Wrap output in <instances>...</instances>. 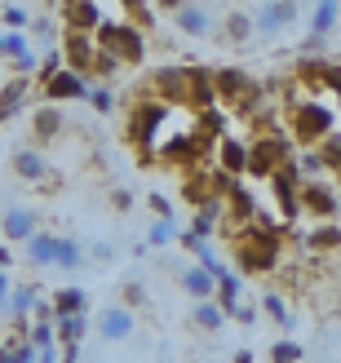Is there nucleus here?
I'll return each instance as SVG.
<instances>
[{
  "label": "nucleus",
  "instance_id": "f257e3e1",
  "mask_svg": "<svg viewBox=\"0 0 341 363\" xmlns=\"http://www.w3.org/2000/svg\"><path fill=\"white\" fill-rule=\"evenodd\" d=\"M151 98L169 102L173 111H208L218 106L208 67H160L151 76Z\"/></svg>",
  "mask_w": 341,
  "mask_h": 363
},
{
  "label": "nucleus",
  "instance_id": "f03ea898",
  "mask_svg": "<svg viewBox=\"0 0 341 363\" xmlns=\"http://www.w3.org/2000/svg\"><path fill=\"white\" fill-rule=\"evenodd\" d=\"M235 270L240 275H275L279 270V257H284V240L271 222H244L240 235H235Z\"/></svg>",
  "mask_w": 341,
  "mask_h": 363
},
{
  "label": "nucleus",
  "instance_id": "7ed1b4c3",
  "mask_svg": "<svg viewBox=\"0 0 341 363\" xmlns=\"http://www.w3.org/2000/svg\"><path fill=\"white\" fill-rule=\"evenodd\" d=\"M169 116H173V106L160 102V98H138L129 106V142L138 151V164H151L155 160V142H160V129H164Z\"/></svg>",
  "mask_w": 341,
  "mask_h": 363
},
{
  "label": "nucleus",
  "instance_id": "20e7f679",
  "mask_svg": "<svg viewBox=\"0 0 341 363\" xmlns=\"http://www.w3.org/2000/svg\"><path fill=\"white\" fill-rule=\"evenodd\" d=\"M337 129V116H332V106L328 102H319L315 94L311 98H297L289 106V138L301 142V147H315L319 138H328Z\"/></svg>",
  "mask_w": 341,
  "mask_h": 363
},
{
  "label": "nucleus",
  "instance_id": "39448f33",
  "mask_svg": "<svg viewBox=\"0 0 341 363\" xmlns=\"http://www.w3.org/2000/svg\"><path fill=\"white\" fill-rule=\"evenodd\" d=\"M94 40H98V49L116 53L124 67H142V58H147V40H142V27H133V23H111V18H102L98 31H94Z\"/></svg>",
  "mask_w": 341,
  "mask_h": 363
},
{
  "label": "nucleus",
  "instance_id": "423d86ee",
  "mask_svg": "<svg viewBox=\"0 0 341 363\" xmlns=\"http://www.w3.org/2000/svg\"><path fill=\"white\" fill-rule=\"evenodd\" d=\"M284 160H293V138L257 133L253 142H248V177H271Z\"/></svg>",
  "mask_w": 341,
  "mask_h": 363
},
{
  "label": "nucleus",
  "instance_id": "0eeeda50",
  "mask_svg": "<svg viewBox=\"0 0 341 363\" xmlns=\"http://www.w3.org/2000/svg\"><path fill=\"white\" fill-rule=\"evenodd\" d=\"M9 169L18 173V182H27V186L58 191V173L49 169V160L40 155V147H18V151L9 155Z\"/></svg>",
  "mask_w": 341,
  "mask_h": 363
},
{
  "label": "nucleus",
  "instance_id": "6e6552de",
  "mask_svg": "<svg viewBox=\"0 0 341 363\" xmlns=\"http://www.w3.org/2000/svg\"><path fill=\"white\" fill-rule=\"evenodd\" d=\"M293 23H297V0H262L253 13V27L262 40H279Z\"/></svg>",
  "mask_w": 341,
  "mask_h": 363
},
{
  "label": "nucleus",
  "instance_id": "1a4fd4ad",
  "mask_svg": "<svg viewBox=\"0 0 341 363\" xmlns=\"http://www.w3.org/2000/svg\"><path fill=\"white\" fill-rule=\"evenodd\" d=\"M297 199H301V213H306V217H315V222H332V217L341 213V199H337V191L328 186V182H319V177H306V182H301Z\"/></svg>",
  "mask_w": 341,
  "mask_h": 363
},
{
  "label": "nucleus",
  "instance_id": "9d476101",
  "mask_svg": "<svg viewBox=\"0 0 341 363\" xmlns=\"http://www.w3.org/2000/svg\"><path fill=\"white\" fill-rule=\"evenodd\" d=\"M62 67H71L76 76H89L94 71V58H98V40H94V31H62Z\"/></svg>",
  "mask_w": 341,
  "mask_h": 363
},
{
  "label": "nucleus",
  "instance_id": "9b49d317",
  "mask_svg": "<svg viewBox=\"0 0 341 363\" xmlns=\"http://www.w3.org/2000/svg\"><path fill=\"white\" fill-rule=\"evenodd\" d=\"M94 328H98L102 341H129L138 333V311H129L124 301H111V306H102V311H98Z\"/></svg>",
  "mask_w": 341,
  "mask_h": 363
},
{
  "label": "nucleus",
  "instance_id": "f8f14e48",
  "mask_svg": "<svg viewBox=\"0 0 341 363\" xmlns=\"http://www.w3.org/2000/svg\"><path fill=\"white\" fill-rule=\"evenodd\" d=\"M67 133V111H62V102H40L31 111V142L35 147H53Z\"/></svg>",
  "mask_w": 341,
  "mask_h": 363
},
{
  "label": "nucleus",
  "instance_id": "ddd939ff",
  "mask_svg": "<svg viewBox=\"0 0 341 363\" xmlns=\"http://www.w3.org/2000/svg\"><path fill=\"white\" fill-rule=\"evenodd\" d=\"M80 98H89V76H76L71 67L53 71L45 80V102H80Z\"/></svg>",
  "mask_w": 341,
  "mask_h": 363
},
{
  "label": "nucleus",
  "instance_id": "4468645a",
  "mask_svg": "<svg viewBox=\"0 0 341 363\" xmlns=\"http://www.w3.org/2000/svg\"><path fill=\"white\" fill-rule=\"evenodd\" d=\"M35 230H40V213H35V208H9L5 217H0V235H5V244H27Z\"/></svg>",
  "mask_w": 341,
  "mask_h": 363
},
{
  "label": "nucleus",
  "instance_id": "2eb2a0df",
  "mask_svg": "<svg viewBox=\"0 0 341 363\" xmlns=\"http://www.w3.org/2000/svg\"><path fill=\"white\" fill-rule=\"evenodd\" d=\"M102 9L98 0H62V27L67 31H98Z\"/></svg>",
  "mask_w": 341,
  "mask_h": 363
},
{
  "label": "nucleus",
  "instance_id": "dca6fc26",
  "mask_svg": "<svg viewBox=\"0 0 341 363\" xmlns=\"http://www.w3.org/2000/svg\"><path fill=\"white\" fill-rule=\"evenodd\" d=\"M173 27L182 31V35H191V40H204V35H213V13L204 9V5H186L173 13Z\"/></svg>",
  "mask_w": 341,
  "mask_h": 363
},
{
  "label": "nucleus",
  "instance_id": "f3484780",
  "mask_svg": "<svg viewBox=\"0 0 341 363\" xmlns=\"http://www.w3.org/2000/svg\"><path fill=\"white\" fill-rule=\"evenodd\" d=\"M222 208H226V222H235V226H244V222H253V217H257V204H253V195H248L244 182H235V186L226 191Z\"/></svg>",
  "mask_w": 341,
  "mask_h": 363
},
{
  "label": "nucleus",
  "instance_id": "a211bd4d",
  "mask_svg": "<svg viewBox=\"0 0 341 363\" xmlns=\"http://www.w3.org/2000/svg\"><path fill=\"white\" fill-rule=\"evenodd\" d=\"M177 288H182L186 297H195V301H204V297H213V288H218V279L208 275V270L195 262V266H186V270H177Z\"/></svg>",
  "mask_w": 341,
  "mask_h": 363
},
{
  "label": "nucleus",
  "instance_id": "6ab92c4d",
  "mask_svg": "<svg viewBox=\"0 0 341 363\" xmlns=\"http://www.w3.org/2000/svg\"><path fill=\"white\" fill-rule=\"evenodd\" d=\"M218 169H226L230 177H244V173H248V142L222 138V142H218Z\"/></svg>",
  "mask_w": 341,
  "mask_h": 363
},
{
  "label": "nucleus",
  "instance_id": "aec40b11",
  "mask_svg": "<svg viewBox=\"0 0 341 363\" xmlns=\"http://www.w3.org/2000/svg\"><path fill=\"white\" fill-rule=\"evenodd\" d=\"M27 248V262H31V270H49L53 266V252H58V235H49V230H35L31 240L23 244Z\"/></svg>",
  "mask_w": 341,
  "mask_h": 363
},
{
  "label": "nucleus",
  "instance_id": "412c9836",
  "mask_svg": "<svg viewBox=\"0 0 341 363\" xmlns=\"http://www.w3.org/2000/svg\"><path fill=\"white\" fill-rule=\"evenodd\" d=\"M257 35V27H253V13L248 9H230L226 13V23H222V40L226 45H248Z\"/></svg>",
  "mask_w": 341,
  "mask_h": 363
},
{
  "label": "nucleus",
  "instance_id": "4be33fe9",
  "mask_svg": "<svg viewBox=\"0 0 341 363\" xmlns=\"http://www.w3.org/2000/svg\"><path fill=\"white\" fill-rule=\"evenodd\" d=\"M213 297H218V306L230 315V311L244 301V275H240V270H222V275H218V288H213Z\"/></svg>",
  "mask_w": 341,
  "mask_h": 363
},
{
  "label": "nucleus",
  "instance_id": "5701e85b",
  "mask_svg": "<svg viewBox=\"0 0 341 363\" xmlns=\"http://www.w3.org/2000/svg\"><path fill=\"white\" fill-rule=\"evenodd\" d=\"M226 311H222V306L218 301H213V297H204V301H195V311H191V323H195V328H200V333H222L226 328Z\"/></svg>",
  "mask_w": 341,
  "mask_h": 363
},
{
  "label": "nucleus",
  "instance_id": "b1692460",
  "mask_svg": "<svg viewBox=\"0 0 341 363\" xmlns=\"http://www.w3.org/2000/svg\"><path fill=\"white\" fill-rule=\"evenodd\" d=\"M35 301H40L35 284H13V293H9V315H13L18 328H27V315L35 311Z\"/></svg>",
  "mask_w": 341,
  "mask_h": 363
},
{
  "label": "nucleus",
  "instance_id": "393cba45",
  "mask_svg": "<svg viewBox=\"0 0 341 363\" xmlns=\"http://www.w3.org/2000/svg\"><path fill=\"white\" fill-rule=\"evenodd\" d=\"M337 13H341V0H319L311 13V40H328L337 27Z\"/></svg>",
  "mask_w": 341,
  "mask_h": 363
},
{
  "label": "nucleus",
  "instance_id": "a878e982",
  "mask_svg": "<svg viewBox=\"0 0 341 363\" xmlns=\"http://www.w3.org/2000/svg\"><path fill=\"white\" fill-rule=\"evenodd\" d=\"M306 252H341V226L319 222V226L306 235Z\"/></svg>",
  "mask_w": 341,
  "mask_h": 363
},
{
  "label": "nucleus",
  "instance_id": "bb28decb",
  "mask_svg": "<svg viewBox=\"0 0 341 363\" xmlns=\"http://www.w3.org/2000/svg\"><path fill=\"white\" fill-rule=\"evenodd\" d=\"M53 266H58V270H80V266H84V244H80V240H67V235H58V252H53Z\"/></svg>",
  "mask_w": 341,
  "mask_h": 363
},
{
  "label": "nucleus",
  "instance_id": "cd10ccee",
  "mask_svg": "<svg viewBox=\"0 0 341 363\" xmlns=\"http://www.w3.org/2000/svg\"><path fill=\"white\" fill-rule=\"evenodd\" d=\"M49 306H53V319H62V315H80V311H84V288H58Z\"/></svg>",
  "mask_w": 341,
  "mask_h": 363
},
{
  "label": "nucleus",
  "instance_id": "c85d7f7f",
  "mask_svg": "<svg viewBox=\"0 0 341 363\" xmlns=\"http://www.w3.org/2000/svg\"><path fill=\"white\" fill-rule=\"evenodd\" d=\"M0 363H35V346L31 337H13V341H0Z\"/></svg>",
  "mask_w": 341,
  "mask_h": 363
},
{
  "label": "nucleus",
  "instance_id": "c756f323",
  "mask_svg": "<svg viewBox=\"0 0 341 363\" xmlns=\"http://www.w3.org/2000/svg\"><path fill=\"white\" fill-rule=\"evenodd\" d=\"M53 333H58V346H62V341H80V337L89 333L84 311H80V315H62V319H53Z\"/></svg>",
  "mask_w": 341,
  "mask_h": 363
},
{
  "label": "nucleus",
  "instance_id": "7c9ffc66",
  "mask_svg": "<svg viewBox=\"0 0 341 363\" xmlns=\"http://www.w3.org/2000/svg\"><path fill=\"white\" fill-rule=\"evenodd\" d=\"M262 311L271 315V319L279 323V328H293V306L284 301L279 293H266V297H262Z\"/></svg>",
  "mask_w": 341,
  "mask_h": 363
},
{
  "label": "nucleus",
  "instance_id": "2f4dec72",
  "mask_svg": "<svg viewBox=\"0 0 341 363\" xmlns=\"http://www.w3.org/2000/svg\"><path fill=\"white\" fill-rule=\"evenodd\" d=\"M27 49V31H0V58H23Z\"/></svg>",
  "mask_w": 341,
  "mask_h": 363
},
{
  "label": "nucleus",
  "instance_id": "473e14b6",
  "mask_svg": "<svg viewBox=\"0 0 341 363\" xmlns=\"http://www.w3.org/2000/svg\"><path fill=\"white\" fill-rule=\"evenodd\" d=\"M27 337H31L35 350H58V333H53V323H45V319H35V328H27Z\"/></svg>",
  "mask_w": 341,
  "mask_h": 363
},
{
  "label": "nucleus",
  "instance_id": "72a5a7b5",
  "mask_svg": "<svg viewBox=\"0 0 341 363\" xmlns=\"http://www.w3.org/2000/svg\"><path fill=\"white\" fill-rule=\"evenodd\" d=\"M315 151H319V155H324V164H328V169L337 173V164H341V133L332 129L328 138H319V142H315Z\"/></svg>",
  "mask_w": 341,
  "mask_h": 363
},
{
  "label": "nucleus",
  "instance_id": "f704fd0d",
  "mask_svg": "<svg viewBox=\"0 0 341 363\" xmlns=\"http://www.w3.org/2000/svg\"><path fill=\"white\" fill-rule=\"evenodd\" d=\"M120 67H124V62L116 58V53H106V49H98V58H94V71H89V76H94V80H111V76H116Z\"/></svg>",
  "mask_w": 341,
  "mask_h": 363
},
{
  "label": "nucleus",
  "instance_id": "c9c22d12",
  "mask_svg": "<svg viewBox=\"0 0 341 363\" xmlns=\"http://www.w3.org/2000/svg\"><path fill=\"white\" fill-rule=\"evenodd\" d=\"M177 240V226H173V217H160V222L151 226L147 235V248H160V244H173Z\"/></svg>",
  "mask_w": 341,
  "mask_h": 363
},
{
  "label": "nucleus",
  "instance_id": "e433bc0d",
  "mask_svg": "<svg viewBox=\"0 0 341 363\" xmlns=\"http://www.w3.org/2000/svg\"><path fill=\"white\" fill-rule=\"evenodd\" d=\"M297 169H301V177H324L328 173V164H324V155H319V151L297 155Z\"/></svg>",
  "mask_w": 341,
  "mask_h": 363
},
{
  "label": "nucleus",
  "instance_id": "4c0bfd02",
  "mask_svg": "<svg viewBox=\"0 0 341 363\" xmlns=\"http://www.w3.org/2000/svg\"><path fill=\"white\" fill-rule=\"evenodd\" d=\"M89 102H94L102 116H111V111H116V94H111L106 84H89Z\"/></svg>",
  "mask_w": 341,
  "mask_h": 363
},
{
  "label": "nucleus",
  "instance_id": "58836bf2",
  "mask_svg": "<svg viewBox=\"0 0 341 363\" xmlns=\"http://www.w3.org/2000/svg\"><path fill=\"white\" fill-rule=\"evenodd\" d=\"M301 359V346H297V341H275V346H271V363H297Z\"/></svg>",
  "mask_w": 341,
  "mask_h": 363
},
{
  "label": "nucleus",
  "instance_id": "ea45409f",
  "mask_svg": "<svg viewBox=\"0 0 341 363\" xmlns=\"http://www.w3.org/2000/svg\"><path fill=\"white\" fill-rule=\"evenodd\" d=\"M31 35H35V45H53V35H58V27H53V18H31Z\"/></svg>",
  "mask_w": 341,
  "mask_h": 363
},
{
  "label": "nucleus",
  "instance_id": "a19ab883",
  "mask_svg": "<svg viewBox=\"0 0 341 363\" xmlns=\"http://www.w3.org/2000/svg\"><path fill=\"white\" fill-rule=\"evenodd\" d=\"M0 18H5V27H9V31L31 27V13H27V9H18V5H5V9H0Z\"/></svg>",
  "mask_w": 341,
  "mask_h": 363
},
{
  "label": "nucleus",
  "instance_id": "79ce46f5",
  "mask_svg": "<svg viewBox=\"0 0 341 363\" xmlns=\"http://www.w3.org/2000/svg\"><path fill=\"white\" fill-rule=\"evenodd\" d=\"M124 306H129V311H138V306H147V288H142V284H124V297H120Z\"/></svg>",
  "mask_w": 341,
  "mask_h": 363
},
{
  "label": "nucleus",
  "instance_id": "37998d69",
  "mask_svg": "<svg viewBox=\"0 0 341 363\" xmlns=\"http://www.w3.org/2000/svg\"><path fill=\"white\" fill-rule=\"evenodd\" d=\"M230 319L244 323V328H253V323H257V306H253V301H240L235 311H230Z\"/></svg>",
  "mask_w": 341,
  "mask_h": 363
},
{
  "label": "nucleus",
  "instance_id": "c03bdc74",
  "mask_svg": "<svg viewBox=\"0 0 341 363\" xmlns=\"http://www.w3.org/2000/svg\"><path fill=\"white\" fill-rule=\"evenodd\" d=\"M111 208H116V213H129V208H133V191L111 186Z\"/></svg>",
  "mask_w": 341,
  "mask_h": 363
},
{
  "label": "nucleus",
  "instance_id": "a18cd8bd",
  "mask_svg": "<svg viewBox=\"0 0 341 363\" xmlns=\"http://www.w3.org/2000/svg\"><path fill=\"white\" fill-rule=\"evenodd\" d=\"M84 252H89V257H94V262H111V257H116V244H106V240H102V244L84 248Z\"/></svg>",
  "mask_w": 341,
  "mask_h": 363
},
{
  "label": "nucleus",
  "instance_id": "49530a36",
  "mask_svg": "<svg viewBox=\"0 0 341 363\" xmlns=\"http://www.w3.org/2000/svg\"><path fill=\"white\" fill-rule=\"evenodd\" d=\"M9 293H13V279L0 270V311H5V315H9Z\"/></svg>",
  "mask_w": 341,
  "mask_h": 363
},
{
  "label": "nucleus",
  "instance_id": "de8ad7c7",
  "mask_svg": "<svg viewBox=\"0 0 341 363\" xmlns=\"http://www.w3.org/2000/svg\"><path fill=\"white\" fill-rule=\"evenodd\" d=\"M147 204H151V208H155L160 217H173V204H169V199H164V195H151V199H147Z\"/></svg>",
  "mask_w": 341,
  "mask_h": 363
},
{
  "label": "nucleus",
  "instance_id": "09e8293b",
  "mask_svg": "<svg viewBox=\"0 0 341 363\" xmlns=\"http://www.w3.org/2000/svg\"><path fill=\"white\" fill-rule=\"evenodd\" d=\"M182 5H186V0H155V9H164V13H177Z\"/></svg>",
  "mask_w": 341,
  "mask_h": 363
},
{
  "label": "nucleus",
  "instance_id": "8fccbe9b",
  "mask_svg": "<svg viewBox=\"0 0 341 363\" xmlns=\"http://www.w3.org/2000/svg\"><path fill=\"white\" fill-rule=\"evenodd\" d=\"M9 262H13V252H9V244H0V270H5Z\"/></svg>",
  "mask_w": 341,
  "mask_h": 363
},
{
  "label": "nucleus",
  "instance_id": "3c124183",
  "mask_svg": "<svg viewBox=\"0 0 341 363\" xmlns=\"http://www.w3.org/2000/svg\"><path fill=\"white\" fill-rule=\"evenodd\" d=\"M235 363H253V350H235Z\"/></svg>",
  "mask_w": 341,
  "mask_h": 363
},
{
  "label": "nucleus",
  "instance_id": "603ef678",
  "mask_svg": "<svg viewBox=\"0 0 341 363\" xmlns=\"http://www.w3.org/2000/svg\"><path fill=\"white\" fill-rule=\"evenodd\" d=\"M337 182H341V164H337Z\"/></svg>",
  "mask_w": 341,
  "mask_h": 363
},
{
  "label": "nucleus",
  "instance_id": "864d4df0",
  "mask_svg": "<svg viewBox=\"0 0 341 363\" xmlns=\"http://www.w3.org/2000/svg\"><path fill=\"white\" fill-rule=\"evenodd\" d=\"M0 244H5V235H0Z\"/></svg>",
  "mask_w": 341,
  "mask_h": 363
}]
</instances>
